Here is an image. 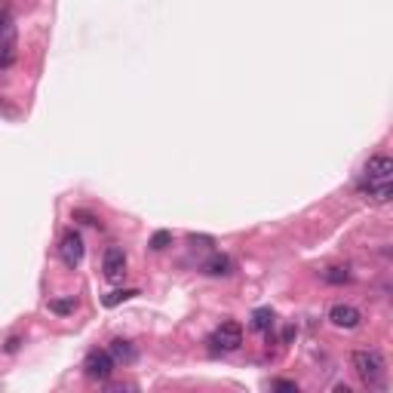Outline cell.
Listing matches in <instances>:
<instances>
[{
    "mask_svg": "<svg viewBox=\"0 0 393 393\" xmlns=\"http://www.w3.org/2000/svg\"><path fill=\"white\" fill-rule=\"evenodd\" d=\"M350 363H353L357 378L366 388H384V372H388V366H384V357L378 350H357L350 357Z\"/></svg>",
    "mask_w": 393,
    "mask_h": 393,
    "instance_id": "obj_1",
    "label": "cell"
},
{
    "mask_svg": "<svg viewBox=\"0 0 393 393\" xmlns=\"http://www.w3.org/2000/svg\"><path fill=\"white\" fill-rule=\"evenodd\" d=\"M114 357L108 350H89L87 359H83V372H87L93 381H108L114 375Z\"/></svg>",
    "mask_w": 393,
    "mask_h": 393,
    "instance_id": "obj_2",
    "label": "cell"
},
{
    "mask_svg": "<svg viewBox=\"0 0 393 393\" xmlns=\"http://www.w3.org/2000/svg\"><path fill=\"white\" fill-rule=\"evenodd\" d=\"M83 252H87V249H83V237L77 231H68L58 240V258H62V265L71 267V271L83 261Z\"/></svg>",
    "mask_w": 393,
    "mask_h": 393,
    "instance_id": "obj_3",
    "label": "cell"
},
{
    "mask_svg": "<svg viewBox=\"0 0 393 393\" xmlns=\"http://www.w3.org/2000/svg\"><path fill=\"white\" fill-rule=\"evenodd\" d=\"M240 344H243V326L234 323V319L221 323L218 329L212 332V347L215 350H237Z\"/></svg>",
    "mask_w": 393,
    "mask_h": 393,
    "instance_id": "obj_4",
    "label": "cell"
},
{
    "mask_svg": "<svg viewBox=\"0 0 393 393\" xmlns=\"http://www.w3.org/2000/svg\"><path fill=\"white\" fill-rule=\"evenodd\" d=\"M357 191L363 200L375 203V206H381V203H388L393 196V181H375V179H363L357 185Z\"/></svg>",
    "mask_w": 393,
    "mask_h": 393,
    "instance_id": "obj_5",
    "label": "cell"
},
{
    "mask_svg": "<svg viewBox=\"0 0 393 393\" xmlns=\"http://www.w3.org/2000/svg\"><path fill=\"white\" fill-rule=\"evenodd\" d=\"M102 271H104V277L108 280H120L123 273H126V255H123V249H117V246L104 249Z\"/></svg>",
    "mask_w": 393,
    "mask_h": 393,
    "instance_id": "obj_6",
    "label": "cell"
},
{
    "mask_svg": "<svg viewBox=\"0 0 393 393\" xmlns=\"http://www.w3.org/2000/svg\"><path fill=\"white\" fill-rule=\"evenodd\" d=\"M363 179H375V181H393V160L388 154H375L366 163V175Z\"/></svg>",
    "mask_w": 393,
    "mask_h": 393,
    "instance_id": "obj_7",
    "label": "cell"
},
{
    "mask_svg": "<svg viewBox=\"0 0 393 393\" xmlns=\"http://www.w3.org/2000/svg\"><path fill=\"white\" fill-rule=\"evenodd\" d=\"M329 319H332V326H338V329H357L363 313H359L353 304H335L329 311Z\"/></svg>",
    "mask_w": 393,
    "mask_h": 393,
    "instance_id": "obj_8",
    "label": "cell"
},
{
    "mask_svg": "<svg viewBox=\"0 0 393 393\" xmlns=\"http://www.w3.org/2000/svg\"><path fill=\"white\" fill-rule=\"evenodd\" d=\"M231 271H234V261L227 255H212V258L203 261V273H209V277H227Z\"/></svg>",
    "mask_w": 393,
    "mask_h": 393,
    "instance_id": "obj_9",
    "label": "cell"
},
{
    "mask_svg": "<svg viewBox=\"0 0 393 393\" xmlns=\"http://www.w3.org/2000/svg\"><path fill=\"white\" fill-rule=\"evenodd\" d=\"M108 353L114 357V363H133L135 359V347L129 341H123V338H117V341H111Z\"/></svg>",
    "mask_w": 393,
    "mask_h": 393,
    "instance_id": "obj_10",
    "label": "cell"
},
{
    "mask_svg": "<svg viewBox=\"0 0 393 393\" xmlns=\"http://www.w3.org/2000/svg\"><path fill=\"white\" fill-rule=\"evenodd\" d=\"M273 326V311L271 307H258V311L252 313V329L255 332H271Z\"/></svg>",
    "mask_w": 393,
    "mask_h": 393,
    "instance_id": "obj_11",
    "label": "cell"
},
{
    "mask_svg": "<svg viewBox=\"0 0 393 393\" xmlns=\"http://www.w3.org/2000/svg\"><path fill=\"white\" fill-rule=\"evenodd\" d=\"M323 280L332 286H344V283H350V271H347V267H326Z\"/></svg>",
    "mask_w": 393,
    "mask_h": 393,
    "instance_id": "obj_12",
    "label": "cell"
},
{
    "mask_svg": "<svg viewBox=\"0 0 393 393\" xmlns=\"http://www.w3.org/2000/svg\"><path fill=\"white\" fill-rule=\"evenodd\" d=\"M16 43V28H12L10 16L0 19V47H12Z\"/></svg>",
    "mask_w": 393,
    "mask_h": 393,
    "instance_id": "obj_13",
    "label": "cell"
},
{
    "mask_svg": "<svg viewBox=\"0 0 393 393\" xmlns=\"http://www.w3.org/2000/svg\"><path fill=\"white\" fill-rule=\"evenodd\" d=\"M166 246H172V234H169V231H157L154 237H150V249L160 252V249H166Z\"/></svg>",
    "mask_w": 393,
    "mask_h": 393,
    "instance_id": "obj_14",
    "label": "cell"
},
{
    "mask_svg": "<svg viewBox=\"0 0 393 393\" xmlns=\"http://www.w3.org/2000/svg\"><path fill=\"white\" fill-rule=\"evenodd\" d=\"M133 295H139V292H135V289H120V292H111L108 298H104V304H108V307H114V304H120V301L133 298Z\"/></svg>",
    "mask_w": 393,
    "mask_h": 393,
    "instance_id": "obj_15",
    "label": "cell"
},
{
    "mask_svg": "<svg viewBox=\"0 0 393 393\" xmlns=\"http://www.w3.org/2000/svg\"><path fill=\"white\" fill-rule=\"evenodd\" d=\"M12 62H16V52H12V47H0V71L10 68Z\"/></svg>",
    "mask_w": 393,
    "mask_h": 393,
    "instance_id": "obj_16",
    "label": "cell"
},
{
    "mask_svg": "<svg viewBox=\"0 0 393 393\" xmlns=\"http://www.w3.org/2000/svg\"><path fill=\"white\" fill-rule=\"evenodd\" d=\"M52 311H56V313H71V311H74V298H62V301H52Z\"/></svg>",
    "mask_w": 393,
    "mask_h": 393,
    "instance_id": "obj_17",
    "label": "cell"
},
{
    "mask_svg": "<svg viewBox=\"0 0 393 393\" xmlns=\"http://www.w3.org/2000/svg\"><path fill=\"white\" fill-rule=\"evenodd\" d=\"M188 243H191L194 249H209V246H212V240H209V237H196V234H194Z\"/></svg>",
    "mask_w": 393,
    "mask_h": 393,
    "instance_id": "obj_18",
    "label": "cell"
},
{
    "mask_svg": "<svg viewBox=\"0 0 393 393\" xmlns=\"http://www.w3.org/2000/svg\"><path fill=\"white\" fill-rule=\"evenodd\" d=\"M273 390H283V393H295V390H298V384H292V381H273Z\"/></svg>",
    "mask_w": 393,
    "mask_h": 393,
    "instance_id": "obj_19",
    "label": "cell"
},
{
    "mask_svg": "<svg viewBox=\"0 0 393 393\" xmlns=\"http://www.w3.org/2000/svg\"><path fill=\"white\" fill-rule=\"evenodd\" d=\"M74 218H83V221H87V225H98V218H96V215H87V212H74Z\"/></svg>",
    "mask_w": 393,
    "mask_h": 393,
    "instance_id": "obj_20",
    "label": "cell"
},
{
    "mask_svg": "<svg viewBox=\"0 0 393 393\" xmlns=\"http://www.w3.org/2000/svg\"><path fill=\"white\" fill-rule=\"evenodd\" d=\"M19 344H22V341H19V338L12 335L10 341H6V353H16V350H19Z\"/></svg>",
    "mask_w": 393,
    "mask_h": 393,
    "instance_id": "obj_21",
    "label": "cell"
}]
</instances>
